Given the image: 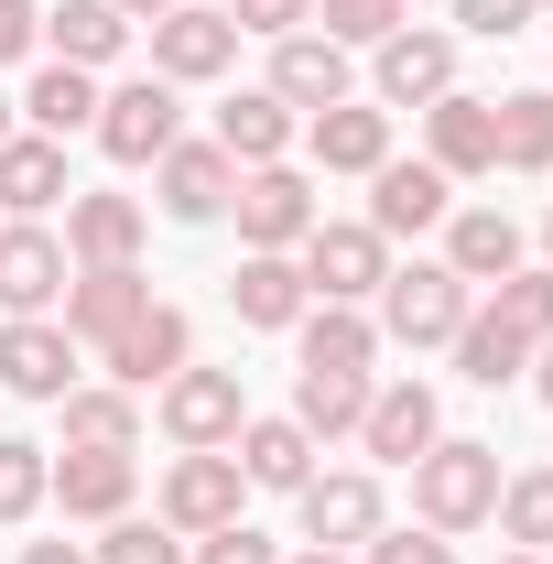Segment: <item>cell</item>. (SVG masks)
Masks as SVG:
<instances>
[{
  "label": "cell",
  "instance_id": "obj_5",
  "mask_svg": "<svg viewBox=\"0 0 553 564\" xmlns=\"http://www.w3.org/2000/svg\"><path fill=\"white\" fill-rule=\"evenodd\" d=\"M239 499H250L239 456H228V445H196V456H174V467H163V499H152V521L196 543V532H228V521H239Z\"/></svg>",
  "mask_w": 553,
  "mask_h": 564
},
{
  "label": "cell",
  "instance_id": "obj_50",
  "mask_svg": "<svg viewBox=\"0 0 553 564\" xmlns=\"http://www.w3.org/2000/svg\"><path fill=\"white\" fill-rule=\"evenodd\" d=\"M543 272H553V217H543Z\"/></svg>",
  "mask_w": 553,
  "mask_h": 564
},
{
  "label": "cell",
  "instance_id": "obj_10",
  "mask_svg": "<svg viewBox=\"0 0 553 564\" xmlns=\"http://www.w3.org/2000/svg\"><path fill=\"white\" fill-rule=\"evenodd\" d=\"M304 543H326V554H358L380 521H391V499H380V467H326V478H304Z\"/></svg>",
  "mask_w": 553,
  "mask_h": 564
},
{
  "label": "cell",
  "instance_id": "obj_35",
  "mask_svg": "<svg viewBox=\"0 0 553 564\" xmlns=\"http://www.w3.org/2000/svg\"><path fill=\"white\" fill-rule=\"evenodd\" d=\"M499 543L510 554H553V467H521V478H499Z\"/></svg>",
  "mask_w": 553,
  "mask_h": 564
},
{
  "label": "cell",
  "instance_id": "obj_29",
  "mask_svg": "<svg viewBox=\"0 0 553 564\" xmlns=\"http://www.w3.org/2000/svg\"><path fill=\"white\" fill-rule=\"evenodd\" d=\"M293 348H304V369H369L380 358V315L369 304H304Z\"/></svg>",
  "mask_w": 553,
  "mask_h": 564
},
{
  "label": "cell",
  "instance_id": "obj_23",
  "mask_svg": "<svg viewBox=\"0 0 553 564\" xmlns=\"http://www.w3.org/2000/svg\"><path fill=\"white\" fill-rule=\"evenodd\" d=\"M217 152H228V163H239V174H250V163H293V141H304V120H293V109H282L272 87H239V98H228V109H217Z\"/></svg>",
  "mask_w": 553,
  "mask_h": 564
},
{
  "label": "cell",
  "instance_id": "obj_34",
  "mask_svg": "<svg viewBox=\"0 0 553 564\" xmlns=\"http://www.w3.org/2000/svg\"><path fill=\"white\" fill-rule=\"evenodd\" d=\"M499 163L510 174H553V87H510L499 98Z\"/></svg>",
  "mask_w": 553,
  "mask_h": 564
},
{
  "label": "cell",
  "instance_id": "obj_44",
  "mask_svg": "<svg viewBox=\"0 0 553 564\" xmlns=\"http://www.w3.org/2000/svg\"><path fill=\"white\" fill-rule=\"evenodd\" d=\"M33 44H44V11L33 0H0V66H22Z\"/></svg>",
  "mask_w": 553,
  "mask_h": 564
},
{
  "label": "cell",
  "instance_id": "obj_2",
  "mask_svg": "<svg viewBox=\"0 0 553 564\" xmlns=\"http://www.w3.org/2000/svg\"><path fill=\"white\" fill-rule=\"evenodd\" d=\"M369 304H380V348H445L478 315V282H456L445 261H391V282Z\"/></svg>",
  "mask_w": 553,
  "mask_h": 564
},
{
  "label": "cell",
  "instance_id": "obj_31",
  "mask_svg": "<svg viewBox=\"0 0 553 564\" xmlns=\"http://www.w3.org/2000/svg\"><path fill=\"white\" fill-rule=\"evenodd\" d=\"M55 413H66V445H109V456L141 445V391H120V380H76Z\"/></svg>",
  "mask_w": 553,
  "mask_h": 564
},
{
  "label": "cell",
  "instance_id": "obj_25",
  "mask_svg": "<svg viewBox=\"0 0 553 564\" xmlns=\"http://www.w3.org/2000/svg\"><path fill=\"white\" fill-rule=\"evenodd\" d=\"M131 11H120V0H55V11H44V44H55V66H120V55H131Z\"/></svg>",
  "mask_w": 553,
  "mask_h": 564
},
{
  "label": "cell",
  "instance_id": "obj_32",
  "mask_svg": "<svg viewBox=\"0 0 553 564\" xmlns=\"http://www.w3.org/2000/svg\"><path fill=\"white\" fill-rule=\"evenodd\" d=\"M358 413H369V369H304V380H293V423H304L315 445L358 434Z\"/></svg>",
  "mask_w": 553,
  "mask_h": 564
},
{
  "label": "cell",
  "instance_id": "obj_13",
  "mask_svg": "<svg viewBox=\"0 0 553 564\" xmlns=\"http://www.w3.org/2000/svg\"><path fill=\"white\" fill-rule=\"evenodd\" d=\"M228 196H239V163H228L217 141H174V152L152 163V207L174 217V228H217Z\"/></svg>",
  "mask_w": 553,
  "mask_h": 564
},
{
  "label": "cell",
  "instance_id": "obj_39",
  "mask_svg": "<svg viewBox=\"0 0 553 564\" xmlns=\"http://www.w3.org/2000/svg\"><path fill=\"white\" fill-rule=\"evenodd\" d=\"M98 564H185V532H163V521H109Z\"/></svg>",
  "mask_w": 553,
  "mask_h": 564
},
{
  "label": "cell",
  "instance_id": "obj_20",
  "mask_svg": "<svg viewBox=\"0 0 553 564\" xmlns=\"http://www.w3.org/2000/svg\"><path fill=\"white\" fill-rule=\"evenodd\" d=\"M304 152H315V174H380L391 163V109L380 98H337V109L304 120Z\"/></svg>",
  "mask_w": 553,
  "mask_h": 564
},
{
  "label": "cell",
  "instance_id": "obj_6",
  "mask_svg": "<svg viewBox=\"0 0 553 564\" xmlns=\"http://www.w3.org/2000/svg\"><path fill=\"white\" fill-rule=\"evenodd\" d=\"M141 33H152V76H163V87H217V76L239 66V22L207 11V0H174V11L141 22Z\"/></svg>",
  "mask_w": 553,
  "mask_h": 564
},
{
  "label": "cell",
  "instance_id": "obj_52",
  "mask_svg": "<svg viewBox=\"0 0 553 564\" xmlns=\"http://www.w3.org/2000/svg\"><path fill=\"white\" fill-rule=\"evenodd\" d=\"M543 11H553V0H543Z\"/></svg>",
  "mask_w": 553,
  "mask_h": 564
},
{
  "label": "cell",
  "instance_id": "obj_19",
  "mask_svg": "<svg viewBox=\"0 0 553 564\" xmlns=\"http://www.w3.org/2000/svg\"><path fill=\"white\" fill-rule=\"evenodd\" d=\"M141 196H109V185H87V196H66V261L76 272H120V261H141Z\"/></svg>",
  "mask_w": 553,
  "mask_h": 564
},
{
  "label": "cell",
  "instance_id": "obj_3",
  "mask_svg": "<svg viewBox=\"0 0 553 564\" xmlns=\"http://www.w3.org/2000/svg\"><path fill=\"white\" fill-rule=\"evenodd\" d=\"M293 272H304L315 304H369V293L391 282V239H380L369 217H315L304 250H293Z\"/></svg>",
  "mask_w": 553,
  "mask_h": 564
},
{
  "label": "cell",
  "instance_id": "obj_24",
  "mask_svg": "<svg viewBox=\"0 0 553 564\" xmlns=\"http://www.w3.org/2000/svg\"><path fill=\"white\" fill-rule=\"evenodd\" d=\"M445 272L478 282V293L510 282V272H521V217H510V207H456V217H445Z\"/></svg>",
  "mask_w": 553,
  "mask_h": 564
},
{
  "label": "cell",
  "instance_id": "obj_21",
  "mask_svg": "<svg viewBox=\"0 0 553 564\" xmlns=\"http://www.w3.org/2000/svg\"><path fill=\"white\" fill-rule=\"evenodd\" d=\"M456 217V185L434 174V163H380L369 174V228L380 239H423V228H445Z\"/></svg>",
  "mask_w": 553,
  "mask_h": 564
},
{
  "label": "cell",
  "instance_id": "obj_28",
  "mask_svg": "<svg viewBox=\"0 0 553 564\" xmlns=\"http://www.w3.org/2000/svg\"><path fill=\"white\" fill-rule=\"evenodd\" d=\"M76 185H66V141H44V131H11L0 141V217H44V207H66Z\"/></svg>",
  "mask_w": 553,
  "mask_h": 564
},
{
  "label": "cell",
  "instance_id": "obj_27",
  "mask_svg": "<svg viewBox=\"0 0 553 564\" xmlns=\"http://www.w3.org/2000/svg\"><path fill=\"white\" fill-rule=\"evenodd\" d=\"M141 304H152L141 261H120V272H76V282H66V337H76V348H109Z\"/></svg>",
  "mask_w": 553,
  "mask_h": 564
},
{
  "label": "cell",
  "instance_id": "obj_15",
  "mask_svg": "<svg viewBox=\"0 0 553 564\" xmlns=\"http://www.w3.org/2000/svg\"><path fill=\"white\" fill-rule=\"evenodd\" d=\"M98 358H109V380H120V391H163L174 369H196V326H185V304H141Z\"/></svg>",
  "mask_w": 553,
  "mask_h": 564
},
{
  "label": "cell",
  "instance_id": "obj_16",
  "mask_svg": "<svg viewBox=\"0 0 553 564\" xmlns=\"http://www.w3.org/2000/svg\"><path fill=\"white\" fill-rule=\"evenodd\" d=\"M261 87H272L293 120H315V109L358 98V55H347V44H326V33H282V44H272V76H261Z\"/></svg>",
  "mask_w": 553,
  "mask_h": 564
},
{
  "label": "cell",
  "instance_id": "obj_14",
  "mask_svg": "<svg viewBox=\"0 0 553 564\" xmlns=\"http://www.w3.org/2000/svg\"><path fill=\"white\" fill-rule=\"evenodd\" d=\"M434 434H445V402H434V380H369V413H358V445H369V467H413Z\"/></svg>",
  "mask_w": 553,
  "mask_h": 564
},
{
  "label": "cell",
  "instance_id": "obj_37",
  "mask_svg": "<svg viewBox=\"0 0 553 564\" xmlns=\"http://www.w3.org/2000/svg\"><path fill=\"white\" fill-rule=\"evenodd\" d=\"M402 22H413V0H315L304 33H326V44L358 55V44H380V33H402Z\"/></svg>",
  "mask_w": 553,
  "mask_h": 564
},
{
  "label": "cell",
  "instance_id": "obj_47",
  "mask_svg": "<svg viewBox=\"0 0 553 564\" xmlns=\"http://www.w3.org/2000/svg\"><path fill=\"white\" fill-rule=\"evenodd\" d=\"M120 11H131V22H163V11H174V0H120Z\"/></svg>",
  "mask_w": 553,
  "mask_h": 564
},
{
  "label": "cell",
  "instance_id": "obj_51",
  "mask_svg": "<svg viewBox=\"0 0 553 564\" xmlns=\"http://www.w3.org/2000/svg\"><path fill=\"white\" fill-rule=\"evenodd\" d=\"M499 564H543V554H499Z\"/></svg>",
  "mask_w": 553,
  "mask_h": 564
},
{
  "label": "cell",
  "instance_id": "obj_42",
  "mask_svg": "<svg viewBox=\"0 0 553 564\" xmlns=\"http://www.w3.org/2000/svg\"><path fill=\"white\" fill-rule=\"evenodd\" d=\"M532 22H543V0H456V33H478V44H510Z\"/></svg>",
  "mask_w": 553,
  "mask_h": 564
},
{
  "label": "cell",
  "instance_id": "obj_49",
  "mask_svg": "<svg viewBox=\"0 0 553 564\" xmlns=\"http://www.w3.org/2000/svg\"><path fill=\"white\" fill-rule=\"evenodd\" d=\"M11 131H22V98H0V141H11Z\"/></svg>",
  "mask_w": 553,
  "mask_h": 564
},
{
  "label": "cell",
  "instance_id": "obj_40",
  "mask_svg": "<svg viewBox=\"0 0 553 564\" xmlns=\"http://www.w3.org/2000/svg\"><path fill=\"white\" fill-rule=\"evenodd\" d=\"M185 564H282V543L261 532V521H228V532H196Z\"/></svg>",
  "mask_w": 553,
  "mask_h": 564
},
{
  "label": "cell",
  "instance_id": "obj_36",
  "mask_svg": "<svg viewBox=\"0 0 553 564\" xmlns=\"http://www.w3.org/2000/svg\"><path fill=\"white\" fill-rule=\"evenodd\" d=\"M488 315H499L510 337H532V348H543V337H553V272H543V261H521L510 282H488Z\"/></svg>",
  "mask_w": 553,
  "mask_h": 564
},
{
  "label": "cell",
  "instance_id": "obj_26",
  "mask_svg": "<svg viewBox=\"0 0 553 564\" xmlns=\"http://www.w3.org/2000/svg\"><path fill=\"white\" fill-rule=\"evenodd\" d=\"M228 456H239L250 489H304V478H315V434H304L293 413H250L239 434H228Z\"/></svg>",
  "mask_w": 553,
  "mask_h": 564
},
{
  "label": "cell",
  "instance_id": "obj_33",
  "mask_svg": "<svg viewBox=\"0 0 553 564\" xmlns=\"http://www.w3.org/2000/svg\"><path fill=\"white\" fill-rule=\"evenodd\" d=\"M22 120L44 141H76V131H98V76L87 66H44L33 87H22Z\"/></svg>",
  "mask_w": 553,
  "mask_h": 564
},
{
  "label": "cell",
  "instance_id": "obj_8",
  "mask_svg": "<svg viewBox=\"0 0 553 564\" xmlns=\"http://www.w3.org/2000/svg\"><path fill=\"white\" fill-rule=\"evenodd\" d=\"M66 282H76V261L44 217H0V315H55Z\"/></svg>",
  "mask_w": 553,
  "mask_h": 564
},
{
  "label": "cell",
  "instance_id": "obj_22",
  "mask_svg": "<svg viewBox=\"0 0 553 564\" xmlns=\"http://www.w3.org/2000/svg\"><path fill=\"white\" fill-rule=\"evenodd\" d=\"M228 304H239V326H261V337H293L304 326V272H293V250H239V272H228Z\"/></svg>",
  "mask_w": 553,
  "mask_h": 564
},
{
  "label": "cell",
  "instance_id": "obj_30",
  "mask_svg": "<svg viewBox=\"0 0 553 564\" xmlns=\"http://www.w3.org/2000/svg\"><path fill=\"white\" fill-rule=\"evenodd\" d=\"M445 358H456V380H478V391H510V380H532V337H510L488 304L456 326V337H445Z\"/></svg>",
  "mask_w": 553,
  "mask_h": 564
},
{
  "label": "cell",
  "instance_id": "obj_41",
  "mask_svg": "<svg viewBox=\"0 0 553 564\" xmlns=\"http://www.w3.org/2000/svg\"><path fill=\"white\" fill-rule=\"evenodd\" d=\"M358 564H456V543H445V532H391V521H380V532H369V543H358Z\"/></svg>",
  "mask_w": 553,
  "mask_h": 564
},
{
  "label": "cell",
  "instance_id": "obj_12",
  "mask_svg": "<svg viewBox=\"0 0 553 564\" xmlns=\"http://www.w3.org/2000/svg\"><path fill=\"white\" fill-rule=\"evenodd\" d=\"M0 391L11 402H66L76 391V337L55 315H0Z\"/></svg>",
  "mask_w": 553,
  "mask_h": 564
},
{
  "label": "cell",
  "instance_id": "obj_11",
  "mask_svg": "<svg viewBox=\"0 0 553 564\" xmlns=\"http://www.w3.org/2000/svg\"><path fill=\"white\" fill-rule=\"evenodd\" d=\"M228 217H239V239L250 250H304V228H315V185L293 174V163H250L239 174V196H228Z\"/></svg>",
  "mask_w": 553,
  "mask_h": 564
},
{
  "label": "cell",
  "instance_id": "obj_17",
  "mask_svg": "<svg viewBox=\"0 0 553 564\" xmlns=\"http://www.w3.org/2000/svg\"><path fill=\"white\" fill-rule=\"evenodd\" d=\"M250 423V391H239V369H174L163 380V434L196 456V445H228Z\"/></svg>",
  "mask_w": 553,
  "mask_h": 564
},
{
  "label": "cell",
  "instance_id": "obj_9",
  "mask_svg": "<svg viewBox=\"0 0 553 564\" xmlns=\"http://www.w3.org/2000/svg\"><path fill=\"white\" fill-rule=\"evenodd\" d=\"M423 163H434L445 185H478V174H499V98L445 87V98L423 109Z\"/></svg>",
  "mask_w": 553,
  "mask_h": 564
},
{
  "label": "cell",
  "instance_id": "obj_38",
  "mask_svg": "<svg viewBox=\"0 0 553 564\" xmlns=\"http://www.w3.org/2000/svg\"><path fill=\"white\" fill-rule=\"evenodd\" d=\"M44 467H55V456H44L33 434H0V532L44 510Z\"/></svg>",
  "mask_w": 553,
  "mask_h": 564
},
{
  "label": "cell",
  "instance_id": "obj_4",
  "mask_svg": "<svg viewBox=\"0 0 553 564\" xmlns=\"http://www.w3.org/2000/svg\"><path fill=\"white\" fill-rule=\"evenodd\" d=\"M185 141V87H163V76H131V87H98V152L141 174V163H163Z\"/></svg>",
  "mask_w": 553,
  "mask_h": 564
},
{
  "label": "cell",
  "instance_id": "obj_45",
  "mask_svg": "<svg viewBox=\"0 0 553 564\" xmlns=\"http://www.w3.org/2000/svg\"><path fill=\"white\" fill-rule=\"evenodd\" d=\"M22 564H98L87 543H22Z\"/></svg>",
  "mask_w": 553,
  "mask_h": 564
},
{
  "label": "cell",
  "instance_id": "obj_43",
  "mask_svg": "<svg viewBox=\"0 0 553 564\" xmlns=\"http://www.w3.org/2000/svg\"><path fill=\"white\" fill-rule=\"evenodd\" d=\"M239 33H261V44H282V33H304L315 22V0H217Z\"/></svg>",
  "mask_w": 553,
  "mask_h": 564
},
{
  "label": "cell",
  "instance_id": "obj_7",
  "mask_svg": "<svg viewBox=\"0 0 553 564\" xmlns=\"http://www.w3.org/2000/svg\"><path fill=\"white\" fill-rule=\"evenodd\" d=\"M445 87H456V33L402 22V33L369 44V98H380V109H434Z\"/></svg>",
  "mask_w": 553,
  "mask_h": 564
},
{
  "label": "cell",
  "instance_id": "obj_48",
  "mask_svg": "<svg viewBox=\"0 0 553 564\" xmlns=\"http://www.w3.org/2000/svg\"><path fill=\"white\" fill-rule=\"evenodd\" d=\"M282 564H347V554H326V543H304V554H282Z\"/></svg>",
  "mask_w": 553,
  "mask_h": 564
},
{
  "label": "cell",
  "instance_id": "obj_46",
  "mask_svg": "<svg viewBox=\"0 0 553 564\" xmlns=\"http://www.w3.org/2000/svg\"><path fill=\"white\" fill-rule=\"evenodd\" d=\"M532 391H543V402H553V337H543V348H532Z\"/></svg>",
  "mask_w": 553,
  "mask_h": 564
},
{
  "label": "cell",
  "instance_id": "obj_1",
  "mask_svg": "<svg viewBox=\"0 0 553 564\" xmlns=\"http://www.w3.org/2000/svg\"><path fill=\"white\" fill-rule=\"evenodd\" d=\"M488 510H499V445H478V434H434L413 456V521L423 532H478Z\"/></svg>",
  "mask_w": 553,
  "mask_h": 564
},
{
  "label": "cell",
  "instance_id": "obj_18",
  "mask_svg": "<svg viewBox=\"0 0 553 564\" xmlns=\"http://www.w3.org/2000/svg\"><path fill=\"white\" fill-rule=\"evenodd\" d=\"M131 489H141V467L109 456V445H66V456L44 467V499H55L66 521H131Z\"/></svg>",
  "mask_w": 553,
  "mask_h": 564
}]
</instances>
